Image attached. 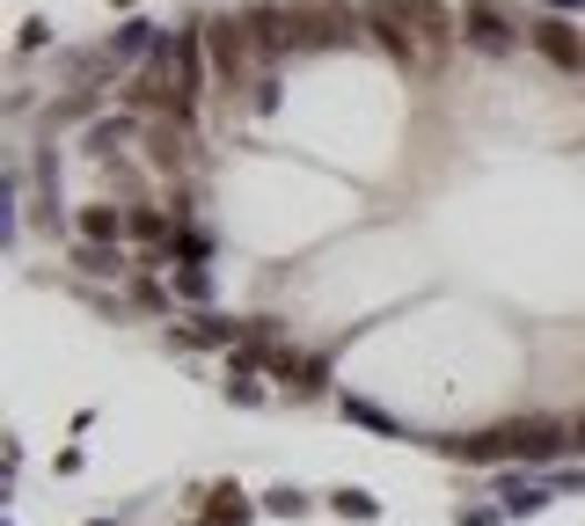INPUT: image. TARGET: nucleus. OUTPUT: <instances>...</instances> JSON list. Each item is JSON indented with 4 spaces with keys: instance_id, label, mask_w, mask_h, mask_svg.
<instances>
[{
    "instance_id": "nucleus-11",
    "label": "nucleus",
    "mask_w": 585,
    "mask_h": 526,
    "mask_svg": "<svg viewBox=\"0 0 585 526\" xmlns=\"http://www.w3.org/2000/svg\"><path fill=\"white\" fill-rule=\"evenodd\" d=\"M140 132H147V118H140V110H118V118H95L89 132H81V146H89L95 161H110V154H124V146L140 140Z\"/></svg>"
},
{
    "instance_id": "nucleus-21",
    "label": "nucleus",
    "mask_w": 585,
    "mask_h": 526,
    "mask_svg": "<svg viewBox=\"0 0 585 526\" xmlns=\"http://www.w3.org/2000/svg\"><path fill=\"white\" fill-rule=\"evenodd\" d=\"M556 497H585V468H542Z\"/></svg>"
},
{
    "instance_id": "nucleus-2",
    "label": "nucleus",
    "mask_w": 585,
    "mask_h": 526,
    "mask_svg": "<svg viewBox=\"0 0 585 526\" xmlns=\"http://www.w3.org/2000/svg\"><path fill=\"white\" fill-rule=\"evenodd\" d=\"M446 461L462 468H497V461H520V468H556L571 454V424L556 417H505L491 432H468V438H432Z\"/></svg>"
},
{
    "instance_id": "nucleus-16",
    "label": "nucleus",
    "mask_w": 585,
    "mask_h": 526,
    "mask_svg": "<svg viewBox=\"0 0 585 526\" xmlns=\"http://www.w3.org/2000/svg\"><path fill=\"white\" fill-rule=\"evenodd\" d=\"M344 417H352V424H366V432H381V438H417L410 424H395L389 409H373L366 395H344Z\"/></svg>"
},
{
    "instance_id": "nucleus-20",
    "label": "nucleus",
    "mask_w": 585,
    "mask_h": 526,
    "mask_svg": "<svg viewBox=\"0 0 585 526\" xmlns=\"http://www.w3.org/2000/svg\"><path fill=\"white\" fill-rule=\"evenodd\" d=\"M220 387H228V403L264 409V381H256V373H234V366H228V381H220Z\"/></svg>"
},
{
    "instance_id": "nucleus-23",
    "label": "nucleus",
    "mask_w": 585,
    "mask_h": 526,
    "mask_svg": "<svg viewBox=\"0 0 585 526\" xmlns=\"http://www.w3.org/2000/svg\"><path fill=\"white\" fill-rule=\"evenodd\" d=\"M571 454H585V409L571 417Z\"/></svg>"
},
{
    "instance_id": "nucleus-15",
    "label": "nucleus",
    "mask_w": 585,
    "mask_h": 526,
    "mask_svg": "<svg viewBox=\"0 0 585 526\" xmlns=\"http://www.w3.org/2000/svg\"><path fill=\"white\" fill-rule=\"evenodd\" d=\"M81 242H124V205H81Z\"/></svg>"
},
{
    "instance_id": "nucleus-8",
    "label": "nucleus",
    "mask_w": 585,
    "mask_h": 526,
    "mask_svg": "<svg viewBox=\"0 0 585 526\" xmlns=\"http://www.w3.org/2000/svg\"><path fill=\"white\" fill-rule=\"evenodd\" d=\"M359 22L373 30V44H381L389 59H403V67H417V37L403 30V0H366V8H359Z\"/></svg>"
},
{
    "instance_id": "nucleus-17",
    "label": "nucleus",
    "mask_w": 585,
    "mask_h": 526,
    "mask_svg": "<svg viewBox=\"0 0 585 526\" xmlns=\"http://www.w3.org/2000/svg\"><path fill=\"white\" fill-rule=\"evenodd\" d=\"M330 512H337V519H381V497L373 490H352V483H344V490H330Z\"/></svg>"
},
{
    "instance_id": "nucleus-24",
    "label": "nucleus",
    "mask_w": 585,
    "mask_h": 526,
    "mask_svg": "<svg viewBox=\"0 0 585 526\" xmlns=\"http://www.w3.org/2000/svg\"><path fill=\"white\" fill-rule=\"evenodd\" d=\"M549 16H585V0H549Z\"/></svg>"
},
{
    "instance_id": "nucleus-6",
    "label": "nucleus",
    "mask_w": 585,
    "mask_h": 526,
    "mask_svg": "<svg viewBox=\"0 0 585 526\" xmlns=\"http://www.w3.org/2000/svg\"><path fill=\"white\" fill-rule=\"evenodd\" d=\"M527 44H534L542 59H549L556 73H571V81L585 73V30H578L571 16H542V22L527 30Z\"/></svg>"
},
{
    "instance_id": "nucleus-19",
    "label": "nucleus",
    "mask_w": 585,
    "mask_h": 526,
    "mask_svg": "<svg viewBox=\"0 0 585 526\" xmlns=\"http://www.w3.org/2000/svg\"><path fill=\"white\" fill-rule=\"evenodd\" d=\"M169 285H176L191 307H205V300H213V271H205V263H176V279H169Z\"/></svg>"
},
{
    "instance_id": "nucleus-4",
    "label": "nucleus",
    "mask_w": 585,
    "mask_h": 526,
    "mask_svg": "<svg viewBox=\"0 0 585 526\" xmlns=\"http://www.w3.org/2000/svg\"><path fill=\"white\" fill-rule=\"evenodd\" d=\"M169 344H183V351H242V344H271V315L234 322V315L198 307L191 322H169Z\"/></svg>"
},
{
    "instance_id": "nucleus-25",
    "label": "nucleus",
    "mask_w": 585,
    "mask_h": 526,
    "mask_svg": "<svg viewBox=\"0 0 585 526\" xmlns=\"http://www.w3.org/2000/svg\"><path fill=\"white\" fill-rule=\"evenodd\" d=\"M89 526H118V519H89Z\"/></svg>"
},
{
    "instance_id": "nucleus-7",
    "label": "nucleus",
    "mask_w": 585,
    "mask_h": 526,
    "mask_svg": "<svg viewBox=\"0 0 585 526\" xmlns=\"http://www.w3.org/2000/svg\"><path fill=\"white\" fill-rule=\"evenodd\" d=\"M462 37L476 52H513L520 30H513V8H497V0H468L462 8Z\"/></svg>"
},
{
    "instance_id": "nucleus-3",
    "label": "nucleus",
    "mask_w": 585,
    "mask_h": 526,
    "mask_svg": "<svg viewBox=\"0 0 585 526\" xmlns=\"http://www.w3.org/2000/svg\"><path fill=\"white\" fill-rule=\"evenodd\" d=\"M205 67H213V88L234 95L249 88V59H256V37H249V16H205Z\"/></svg>"
},
{
    "instance_id": "nucleus-10",
    "label": "nucleus",
    "mask_w": 585,
    "mask_h": 526,
    "mask_svg": "<svg viewBox=\"0 0 585 526\" xmlns=\"http://www.w3.org/2000/svg\"><path fill=\"white\" fill-rule=\"evenodd\" d=\"M73 271L81 279H132L140 256H132V242H73Z\"/></svg>"
},
{
    "instance_id": "nucleus-1",
    "label": "nucleus",
    "mask_w": 585,
    "mask_h": 526,
    "mask_svg": "<svg viewBox=\"0 0 585 526\" xmlns=\"http://www.w3.org/2000/svg\"><path fill=\"white\" fill-rule=\"evenodd\" d=\"M205 81H213V67H205V30H176L161 37L154 59H147V73L132 88H118L124 110H140V118H191L198 95H205Z\"/></svg>"
},
{
    "instance_id": "nucleus-22",
    "label": "nucleus",
    "mask_w": 585,
    "mask_h": 526,
    "mask_svg": "<svg viewBox=\"0 0 585 526\" xmlns=\"http://www.w3.org/2000/svg\"><path fill=\"white\" fill-rule=\"evenodd\" d=\"M462 526H505V512H491V505H468V512H462Z\"/></svg>"
},
{
    "instance_id": "nucleus-12",
    "label": "nucleus",
    "mask_w": 585,
    "mask_h": 526,
    "mask_svg": "<svg viewBox=\"0 0 585 526\" xmlns=\"http://www.w3.org/2000/svg\"><path fill=\"white\" fill-rule=\"evenodd\" d=\"M549 497H556L549 475H497V512H505V519H534Z\"/></svg>"
},
{
    "instance_id": "nucleus-13",
    "label": "nucleus",
    "mask_w": 585,
    "mask_h": 526,
    "mask_svg": "<svg viewBox=\"0 0 585 526\" xmlns=\"http://www.w3.org/2000/svg\"><path fill=\"white\" fill-rule=\"evenodd\" d=\"M154 44H161V30H154L147 16H132V22H124V30L103 44V67H110V73H124V59H154Z\"/></svg>"
},
{
    "instance_id": "nucleus-18",
    "label": "nucleus",
    "mask_w": 585,
    "mask_h": 526,
    "mask_svg": "<svg viewBox=\"0 0 585 526\" xmlns=\"http://www.w3.org/2000/svg\"><path fill=\"white\" fill-rule=\"evenodd\" d=\"M256 505H264V512H271V519H301V512H307V505H315V497H307V490H293V483H271V490H264V497H256Z\"/></svg>"
},
{
    "instance_id": "nucleus-14",
    "label": "nucleus",
    "mask_w": 585,
    "mask_h": 526,
    "mask_svg": "<svg viewBox=\"0 0 585 526\" xmlns=\"http://www.w3.org/2000/svg\"><path fill=\"white\" fill-rule=\"evenodd\" d=\"M256 512H264V505H249L234 483H220V490H205V519H198V526H249Z\"/></svg>"
},
{
    "instance_id": "nucleus-9",
    "label": "nucleus",
    "mask_w": 585,
    "mask_h": 526,
    "mask_svg": "<svg viewBox=\"0 0 585 526\" xmlns=\"http://www.w3.org/2000/svg\"><path fill=\"white\" fill-rule=\"evenodd\" d=\"M176 212H161V205H124V242L147 249V256H169L176 249Z\"/></svg>"
},
{
    "instance_id": "nucleus-5",
    "label": "nucleus",
    "mask_w": 585,
    "mask_h": 526,
    "mask_svg": "<svg viewBox=\"0 0 585 526\" xmlns=\"http://www.w3.org/2000/svg\"><path fill=\"white\" fill-rule=\"evenodd\" d=\"M140 146H147V161H154L161 175H191V118H147V132H140Z\"/></svg>"
}]
</instances>
